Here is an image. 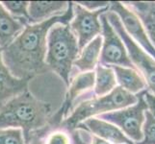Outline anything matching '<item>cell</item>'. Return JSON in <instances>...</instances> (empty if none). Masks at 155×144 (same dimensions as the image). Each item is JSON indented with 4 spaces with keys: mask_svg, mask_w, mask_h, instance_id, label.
Listing matches in <instances>:
<instances>
[{
    "mask_svg": "<svg viewBox=\"0 0 155 144\" xmlns=\"http://www.w3.org/2000/svg\"><path fill=\"white\" fill-rule=\"evenodd\" d=\"M29 21L14 18L0 2V47L4 48L15 40Z\"/></svg>",
    "mask_w": 155,
    "mask_h": 144,
    "instance_id": "cell-13",
    "label": "cell"
},
{
    "mask_svg": "<svg viewBox=\"0 0 155 144\" xmlns=\"http://www.w3.org/2000/svg\"><path fill=\"white\" fill-rule=\"evenodd\" d=\"M80 53L77 40L68 24H55L49 30L46 41L45 63L49 70L69 85L71 68Z\"/></svg>",
    "mask_w": 155,
    "mask_h": 144,
    "instance_id": "cell-3",
    "label": "cell"
},
{
    "mask_svg": "<svg viewBox=\"0 0 155 144\" xmlns=\"http://www.w3.org/2000/svg\"><path fill=\"white\" fill-rule=\"evenodd\" d=\"M108 10L109 7L97 11H89L77 2H73V18L68 25L77 40L80 50L102 33L99 18Z\"/></svg>",
    "mask_w": 155,
    "mask_h": 144,
    "instance_id": "cell-7",
    "label": "cell"
},
{
    "mask_svg": "<svg viewBox=\"0 0 155 144\" xmlns=\"http://www.w3.org/2000/svg\"><path fill=\"white\" fill-rule=\"evenodd\" d=\"M90 144H111L110 142L106 141L104 139H102V138H100L98 136H92V137H91V142Z\"/></svg>",
    "mask_w": 155,
    "mask_h": 144,
    "instance_id": "cell-25",
    "label": "cell"
},
{
    "mask_svg": "<svg viewBox=\"0 0 155 144\" xmlns=\"http://www.w3.org/2000/svg\"><path fill=\"white\" fill-rule=\"evenodd\" d=\"M50 114V104L37 99L27 90L0 107V130L21 129L28 144L34 132L48 124Z\"/></svg>",
    "mask_w": 155,
    "mask_h": 144,
    "instance_id": "cell-2",
    "label": "cell"
},
{
    "mask_svg": "<svg viewBox=\"0 0 155 144\" xmlns=\"http://www.w3.org/2000/svg\"><path fill=\"white\" fill-rule=\"evenodd\" d=\"M2 51H3V48L0 47V69L3 68L4 66H6L4 65V62H3V59H2Z\"/></svg>",
    "mask_w": 155,
    "mask_h": 144,
    "instance_id": "cell-26",
    "label": "cell"
},
{
    "mask_svg": "<svg viewBox=\"0 0 155 144\" xmlns=\"http://www.w3.org/2000/svg\"><path fill=\"white\" fill-rule=\"evenodd\" d=\"M77 129L88 130L94 136L113 144H134L119 128L99 118H89L77 126Z\"/></svg>",
    "mask_w": 155,
    "mask_h": 144,
    "instance_id": "cell-11",
    "label": "cell"
},
{
    "mask_svg": "<svg viewBox=\"0 0 155 144\" xmlns=\"http://www.w3.org/2000/svg\"><path fill=\"white\" fill-rule=\"evenodd\" d=\"M101 47H102V37L97 36L92 41H90L83 49L80 50L77 59L73 62V66L81 72L94 71L99 61Z\"/></svg>",
    "mask_w": 155,
    "mask_h": 144,
    "instance_id": "cell-15",
    "label": "cell"
},
{
    "mask_svg": "<svg viewBox=\"0 0 155 144\" xmlns=\"http://www.w3.org/2000/svg\"><path fill=\"white\" fill-rule=\"evenodd\" d=\"M68 2L66 1H31L28 14L30 24H36L60 15L67 11Z\"/></svg>",
    "mask_w": 155,
    "mask_h": 144,
    "instance_id": "cell-12",
    "label": "cell"
},
{
    "mask_svg": "<svg viewBox=\"0 0 155 144\" xmlns=\"http://www.w3.org/2000/svg\"><path fill=\"white\" fill-rule=\"evenodd\" d=\"M143 98L147 107V110L155 117V94H152L147 90H143Z\"/></svg>",
    "mask_w": 155,
    "mask_h": 144,
    "instance_id": "cell-23",
    "label": "cell"
},
{
    "mask_svg": "<svg viewBox=\"0 0 155 144\" xmlns=\"http://www.w3.org/2000/svg\"><path fill=\"white\" fill-rule=\"evenodd\" d=\"M0 144H27L21 129L8 128L0 130Z\"/></svg>",
    "mask_w": 155,
    "mask_h": 144,
    "instance_id": "cell-21",
    "label": "cell"
},
{
    "mask_svg": "<svg viewBox=\"0 0 155 144\" xmlns=\"http://www.w3.org/2000/svg\"><path fill=\"white\" fill-rule=\"evenodd\" d=\"M137 100V95L131 94L121 88L117 87L104 96L81 102L75 107L71 115L63 120L60 127L68 131H74L85 120L95 115H101L127 108L136 104Z\"/></svg>",
    "mask_w": 155,
    "mask_h": 144,
    "instance_id": "cell-4",
    "label": "cell"
},
{
    "mask_svg": "<svg viewBox=\"0 0 155 144\" xmlns=\"http://www.w3.org/2000/svg\"><path fill=\"white\" fill-rule=\"evenodd\" d=\"M1 4L14 18L29 21L28 1H2Z\"/></svg>",
    "mask_w": 155,
    "mask_h": 144,
    "instance_id": "cell-19",
    "label": "cell"
},
{
    "mask_svg": "<svg viewBox=\"0 0 155 144\" xmlns=\"http://www.w3.org/2000/svg\"><path fill=\"white\" fill-rule=\"evenodd\" d=\"M46 126L39 131L34 132L33 134L31 135L28 144H44V138H45V135L46 132Z\"/></svg>",
    "mask_w": 155,
    "mask_h": 144,
    "instance_id": "cell-24",
    "label": "cell"
},
{
    "mask_svg": "<svg viewBox=\"0 0 155 144\" xmlns=\"http://www.w3.org/2000/svg\"><path fill=\"white\" fill-rule=\"evenodd\" d=\"M109 11L119 17L127 35L155 60V47L149 40L146 29L137 14L124 4L117 1L110 3Z\"/></svg>",
    "mask_w": 155,
    "mask_h": 144,
    "instance_id": "cell-9",
    "label": "cell"
},
{
    "mask_svg": "<svg viewBox=\"0 0 155 144\" xmlns=\"http://www.w3.org/2000/svg\"><path fill=\"white\" fill-rule=\"evenodd\" d=\"M136 104L112 113L99 115L98 118L114 124L135 143L143 139L142 128L145 122V113L147 107L143 98V91L137 94Z\"/></svg>",
    "mask_w": 155,
    "mask_h": 144,
    "instance_id": "cell-6",
    "label": "cell"
},
{
    "mask_svg": "<svg viewBox=\"0 0 155 144\" xmlns=\"http://www.w3.org/2000/svg\"><path fill=\"white\" fill-rule=\"evenodd\" d=\"M102 26V47L99 58V65L105 66H121L135 69L128 57L126 48L104 14L100 15Z\"/></svg>",
    "mask_w": 155,
    "mask_h": 144,
    "instance_id": "cell-8",
    "label": "cell"
},
{
    "mask_svg": "<svg viewBox=\"0 0 155 144\" xmlns=\"http://www.w3.org/2000/svg\"><path fill=\"white\" fill-rule=\"evenodd\" d=\"M143 139L135 144H155V117L146 110L145 122L142 128Z\"/></svg>",
    "mask_w": 155,
    "mask_h": 144,
    "instance_id": "cell-20",
    "label": "cell"
},
{
    "mask_svg": "<svg viewBox=\"0 0 155 144\" xmlns=\"http://www.w3.org/2000/svg\"><path fill=\"white\" fill-rule=\"evenodd\" d=\"M115 72L117 84L120 88L131 94L140 93L147 87L145 79L139 74L136 69L121 67V66H110Z\"/></svg>",
    "mask_w": 155,
    "mask_h": 144,
    "instance_id": "cell-16",
    "label": "cell"
},
{
    "mask_svg": "<svg viewBox=\"0 0 155 144\" xmlns=\"http://www.w3.org/2000/svg\"><path fill=\"white\" fill-rule=\"evenodd\" d=\"M79 135H80V133H79ZM77 144H90V143L87 142V140H85L84 138L81 136V135H80V139H79V141H78Z\"/></svg>",
    "mask_w": 155,
    "mask_h": 144,
    "instance_id": "cell-27",
    "label": "cell"
},
{
    "mask_svg": "<svg viewBox=\"0 0 155 144\" xmlns=\"http://www.w3.org/2000/svg\"><path fill=\"white\" fill-rule=\"evenodd\" d=\"M95 78H94V94L104 96L110 93L112 90L117 88V80L115 72L110 66L98 65L95 67Z\"/></svg>",
    "mask_w": 155,
    "mask_h": 144,
    "instance_id": "cell-17",
    "label": "cell"
},
{
    "mask_svg": "<svg viewBox=\"0 0 155 144\" xmlns=\"http://www.w3.org/2000/svg\"><path fill=\"white\" fill-rule=\"evenodd\" d=\"M77 3L89 11H97L110 6V2L107 1H78Z\"/></svg>",
    "mask_w": 155,
    "mask_h": 144,
    "instance_id": "cell-22",
    "label": "cell"
},
{
    "mask_svg": "<svg viewBox=\"0 0 155 144\" xmlns=\"http://www.w3.org/2000/svg\"><path fill=\"white\" fill-rule=\"evenodd\" d=\"M79 137L78 131H68L60 126L47 124L44 144H77Z\"/></svg>",
    "mask_w": 155,
    "mask_h": 144,
    "instance_id": "cell-18",
    "label": "cell"
},
{
    "mask_svg": "<svg viewBox=\"0 0 155 144\" xmlns=\"http://www.w3.org/2000/svg\"><path fill=\"white\" fill-rule=\"evenodd\" d=\"M104 15L124 42L132 65L142 73L147 86L151 91L150 93L155 94V60L127 35L119 17L115 13L108 10L104 13Z\"/></svg>",
    "mask_w": 155,
    "mask_h": 144,
    "instance_id": "cell-5",
    "label": "cell"
},
{
    "mask_svg": "<svg viewBox=\"0 0 155 144\" xmlns=\"http://www.w3.org/2000/svg\"><path fill=\"white\" fill-rule=\"evenodd\" d=\"M30 79H19L13 76L9 69L4 66L0 69V107L28 90Z\"/></svg>",
    "mask_w": 155,
    "mask_h": 144,
    "instance_id": "cell-14",
    "label": "cell"
},
{
    "mask_svg": "<svg viewBox=\"0 0 155 144\" xmlns=\"http://www.w3.org/2000/svg\"><path fill=\"white\" fill-rule=\"evenodd\" d=\"M73 18V2L60 15L36 24H28L8 46L3 48L4 65L13 76L32 79L49 69L45 63L46 41L49 30L55 24H69Z\"/></svg>",
    "mask_w": 155,
    "mask_h": 144,
    "instance_id": "cell-1",
    "label": "cell"
},
{
    "mask_svg": "<svg viewBox=\"0 0 155 144\" xmlns=\"http://www.w3.org/2000/svg\"><path fill=\"white\" fill-rule=\"evenodd\" d=\"M94 71L90 72H82L75 76L73 80H71V84L68 85V89L66 94V98L62 107L57 113L50 117L48 124L59 127L63 122L64 118H67L69 110L73 108L74 103L79 96L87 93L89 90L94 88Z\"/></svg>",
    "mask_w": 155,
    "mask_h": 144,
    "instance_id": "cell-10",
    "label": "cell"
}]
</instances>
